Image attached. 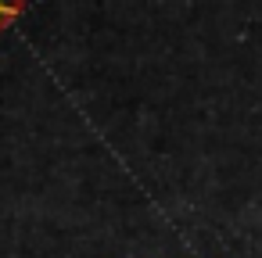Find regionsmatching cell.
Returning a JSON list of instances; mask_svg holds the SVG:
<instances>
[{
    "label": "cell",
    "mask_w": 262,
    "mask_h": 258,
    "mask_svg": "<svg viewBox=\"0 0 262 258\" xmlns=\"http://www.w3.org/2000/svg\"><path fill=\"white\" fill-rule=\"evenodd\" d=\"M26 11V0H0V33L11 29V22H18Z\"/></svg>",
    "instance_id": "1"
}]
</instances>
